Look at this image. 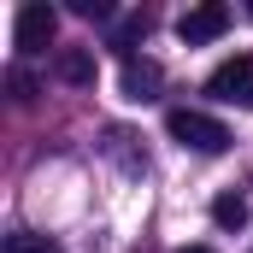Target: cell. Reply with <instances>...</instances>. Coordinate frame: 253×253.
I'll use <instances>...</instances> for the list:
<instances>
[{
	"label": "cell",
	"instance_id": "1",
	"mask_svg": "<svg viewBox=\"0 0 253 253\" xmlns=\"http://www.w3.org/2000/svg\"><path fill=\"white\" fill-rule=\"evenodd\" d=\"M165 129H171L177 147H194V153H224L230 147V129L218 124L212 112H194V106H171Z\"/></svg>",
	"mask_w": 253,
	"mask_h": 253
},
{
	"label": "cell",
	"instance_id": "2",
	"mask_svg": "<svg viewBox=\"0 0 253 253\" xmlns=\"http://www.w3.org/2000/svg\"><path fill=\"white\" fill-rule=\"evenodd\" d=\"M206 94H218L224 106H253V59L248 53L224 59L212 77H206Z\"/></svg>",
	"mask_w": 253,
	"mask_h": 253
},
{
	"label": "cell",
	"instance_id": "3",
	"mask_svg": "<svg viewBox=\"0 0 253 253\" xmlns=\"http://www.w3.org/2000/svg\"><path fill=\"white\" fill-rule=\"evenodd\" d=\"M53 30H59V12H53V6H42V0L18 6V18H12V42H18V53L47 47V42H53Z\"/></svg>",
	"mask_w": 253,
	"mask_h": 253
},
{
	"label": "cell",
	"instance_id": "4",
	"mask_svg": "<svg viewBox=\"0 0 253 253\" xmlns=\"http://www.w3.org/2000/svg\"><path fill=\"white\" fill-rule=\"evenodd\" d=\"M224 30H230V6H218V0H206V6H194V12H183V18H177V36H183L189 47L218 42Z\"/></svg>",
	"mask_w": 253,
	"mask_h": 253
},
{
	"label": "cell",
	"instance_id": "5",
	"mask_svg": "<svg viewBox=\"0 0 253 253\" xmlns=\"http://www.w3.org/2000/svg\"><path fill=\"white\" fill-rule=\"evenodd\" d=\"M159 83H165V71L153 59H135L129 53L124 71H118V88H124V100H159Z\"/></svg>",
	"mask_w": 253,
	"mask_h": 253
},
{
	"label": "cell",
	"instance_id": "6",
	"mask_svg": "<svg viewBox=\"0 0 253 253\" xmlns=\"http://www.w3.org/2000/svg\"><path fill=\"white\" fill-rule=\"evenodd\" d=\"M53 71H59V83H71V88H88V83H94V53L65 47L59 59H53Z\"/></svg>",
	"mask_w": 253,
	"mask_h": 253
},
{
	"label": "cell",
	"instance_id": "7",
	"mask_svg": "<svg viewBox=\"0 0 253 253\" xmlns=\"http://www.w3.org/2000/svg\"><path fill=\"white\" fill-rule=\"evenodd\" d=\"M212 224H218V230H242V224H248V200H242V194H218V200H212Z\"/></svg>",
	"mask_w": 253,
	"mask_h": 253
},
{
	"label": "cell",
	"instance_id": "8",
	"mask_svg": "<svg viewBox=\"0 0 253 253\" xmlns=\"http://www.w3.org/2000/svg\"><path fill=\"white\" fill-rule=\"evenodd\" d=\"M0 253H59V242L53 236H36V230H18V236H6Z\"/></svg>",
	"mask_w": 253,
	"mask_h": 253
},
{
	"label": "cell",
	"instance_id": "9",
	"mask_svg": "<svg viewBox=\"0 0 253 253\" xmlns=\"http://www.w3.org/2000/svg\"><path fill=\"white\" fill-rule=\"evenodd\" d=\"M141 36H147V18L129 12V18H118V30H112V47H129V42H141Z\"/></svg>",
	"mask_w": 253,
	"mask_h": 253
},
{
	"label": "cell",
	"instance_id": "10",
	"mask_svg": "<svg viewBox=\"0 0 253 253\" xmlns=\"http://www.w3.org/2000/svg\"><path fill=\"white\" fill-rule=\"evenodd\" d=\"M6 88H12V100H36V77H30L24 65H12V71H6Z\"/></svg>",
	"mask_w": 253,
	"mask_h": 253
},
{
	"label": "cell",
	"instance_id": "11",
	"mask_svg": "<svg viewBox=\"0 0 253 253\" xmlns=\"http://www.w3.org/2000/svg\"><path fill=\"white\" fill-rule=\"evenodd\" d=\"M177 253H212V248H200V242H194V248H177Z\"/></svg>",
	"mask_w": 253,
	"mask_h": 253
}]
</instances>
